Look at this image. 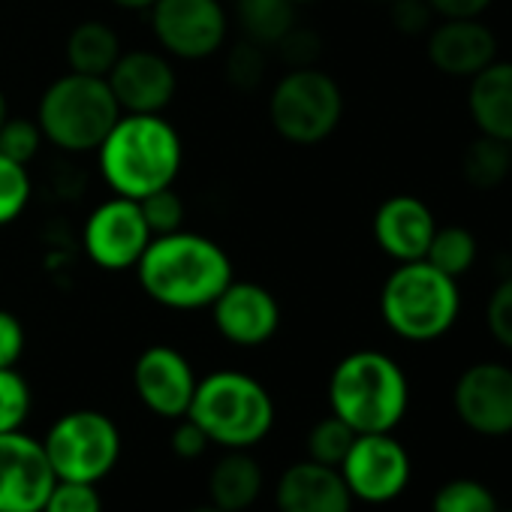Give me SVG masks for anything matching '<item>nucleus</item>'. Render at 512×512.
<instances>
[{"mask_svg":"<svg viewBox=\"0 0 512 512\" xmlns=\"http://www.w3.org/2000/svg\"><path fill=\"white\" fill-rule=\"evenodd\" d=\"M190 512H223V509H217V506L208 503V506H196V509H190Z\"/></svg>","mask_w":512,"mask_h":512,"instance_id":"42","label":"nucleus"},{"mask_svg":"<svg viewBox=\"0 0 512 512\" xmlns=\"http://www.w3.org/2000/svg\"><path fill=\"white\" fill-rule=\"evenodd\" d=\"M211 320L229 344L263 347L278 335L281 305L263 284L232 278L229 287L214 299Z\"/></svg>","mask_w":512,"mask_h":512,"instance_id":"15","label":"nucleus"},{"mask_svg":"<svg viewBox=\"0 0 512 512\" xmlns=\"http://www.w3.org/2000/svg\"><path fill=\"white\" fill-rule=\"evenodd\" d=\"M410 389L395 359L377 350L344 356L329 377V404L356 434L392 431L407 413Z\"/></svg>","mask_w":512,"mask_h":512,"instance_id":"3","label":"nucleus"},{"mask_svg":"<svg viewBox=\"0 0 512 512\" xmlns=\"http://www.w3.org/2000/svg\"><path fill=\"white\" fill-rule=\"evenodd\" d=\"M428 7L440 19H479L491 0H428Z\"/></svg>","mask_w":512,"mask_h":512,"instance_id":"39","label":"nucleus"},{"mask_svg":"<svg viewBox=\"0 0 512 512\" xmlns=\"http://www.w3.org/2000/svg\"><path fill=\"white\" fill-rule=\"evenodd\" d=\"M43 446L58 479L97 485L121 458V431L100 410H70L49 428Z\"/></svg>","mask_w":512,"mask_h":512,"instance_id":"8","label":"nucleus"},{"mask_svg":"<svg viewBox=\"0 0 512 512\" xmlns=\"http://www.w3.org/2000/svg\"><path fill=\"white\" fill-rule=\"evenodd\" d=\"M293 4L299 7V4H314V0H293Z\"/></svg>","mask_w":512,"mask_h":512,"instance_id":"43","label":"nucleus"},{"mask_svg":"<svg viewBox=\"0 0 512 512\" xmlns=\"http://www.w3.org/2000/svg\"><path fill=\"white\" fill-rule=\"evenodd\" d=\"M485 323L488 332L497 344H503L506 350H512V275H506L494 293L488 296L485 305Z\"/></svg>","mask_w":512,"mask_h":512,"instance_id":"34","label":"nucleus"},{"mask_svg":"<svg viewBox=\"0 0 512 512\" xmlns=\"http://www.w3.org/2000/svg\"><path fill=\"white\" fill-rule=\"evenodd\" d=\"M151 238L154 235L142 217L139 202L127 196L100 202L88 214L82 229V247L88 253V260L103 272L136 269Z\"/></svg>","mask_w":512,"mask_h":512,"instance_id":"10","label":"nucleus"},{"mask_svg":"<svg viewBox=\"0 0 512 512\" xmlns=\"http://www.w3.org/2000/svg\"><path fill=\"white\" fill-rule=\"evenodd\" d=\"M196 374L187 356L169 344H154L139 353L133 365V386L139 401L160 419H181L196 392Z\"/></svg>","mask_w":512,"mask_h":512,"instance_id":"13","label":"nucleus"},{"mask_svg":"<svg viewBox=\"0 0 512 512\" xmlns=\"http://www.w3.org/2000/svg\"><path fill=\"white\" fill-rule=\"evenodd\" d=\"M169 446H172V452H175L178 458L190 461V458H199V455L211 446V440H208V434H205L190 416H181L178 425H175L172 434H169Z\"/></svg>","mask_w":512,"mask_h":512,"instance_id":"38","label":"nucleus"},{"mask_svg":"<svg viewBox=\"0 0 512 512\" xmlns=\"http://www.w3.org/2000/svg\"><path fill=\"white\" fill-rule=\"evenodd\" d=\"M46 136L37 124V118H7L4 127H0V154L10 157L13 163H22L28 166L40 148H43Z\"/></svg>","mask_w":512,"mask_h":512,"instance_id":"30","label":"nucleus"},{"mask_svg":"<svg viewBox=\"0 0 512 512\" xmlns=\"http://www.w3.org/2000/svg\"><path fill=\"white\" fill-rule=\"evenodd\" d=\"M136 278L151 302L172 311H199L211 308L229 287L232 263L214 238L178 229L148 241Z\"/></svg>","mask_w":512,"mask_h":512,"instance_id":"1","label":"nucleus"},{"mask_svg":"<svg viewBox=\"0 0 512 512\" xmlns=\"http://www.w3.org/2000/svg\"><path fill=\"white\" fill-rule=\"evenodd\" d=\"M148 13L160 49L181 61L217 55L229 31L223 0H157Z\"/></svg>","mask_w":512,"mask_h":512,"instance_id":"9","label":"nucleus"},{"mask_svg":"<svg viewBox=\"0 0 512 512\" xmlns=\"http://www.w3.org/2000/svg\"><path fill=\"white\" fill-rule=\"evenodd\" d=\"M34 193L28 166L13 163L10 157L0 154V226H7L22 217Z\"/></svg>","mask_w":512,"mask_h":512,"instance_id":"28","label":"nucleus"},{"mask_svg":"<svg viewBox=\"0 0 512 512\" xmlns=\"http://www.w3.org/2000/svg\"><path fill=\"white\" fill-rule=\"evenodd\" d=\"M97 151L109 190L136 202L172 187L184 160L181 136L163 115H121Z\"/></svg>","mask_w":512,"mask_h":512,"instance_id":"2","label":"nucleus"},{"mask_svg":"<svg viewBox=\"0 0 512 512\" xmlns=\"http://www.w3.org/2000/svg\"><path fill=\"white\" fill-rule=\"evenodd\" d=\"M106 82L121 106V115H163L178 91L172 61L163 52L148 49L121 52Z\"/></svg>","mask_w":512,"mask_h":512,"instance_id":"14","label":"nucleus"},{"mask_svg":"<svg viewBox=\"0 0 512 512\" xmlns=\"http://www.w3.org/2000/svg\"><path fill=\"white\" fill-rule=\"evenodd\" d=\"M338 470L353 497L365 503H389L407 488L410 458L407 449L392 437V431L356 434Z\"/></svg>","mask_w":512,"mask_h":512,"instance_id":"11","label":"nucleus"},{"mask_svg":"<svg viewBox=\"0 0 512 512\" xmlns=\"http://www.w3.org/2000/svg\"><path fill=\"white\" fill-rule=\"evenodd\" d=\"M58 476L46 446L22 428L0 434V512H43Z\"/></svg>","mask_w":512,"mask_h":512,"instance_id":"12","label":"nucleus"},{"mask_svg":"<svg viewBox=\"0 0 512 512\" xmlns=\"http://www.w3.org/2000/svg\"><path fill=\"white\" fill-rule=\"evenodd\" d=\"M434 214L416 196H389L374 214L377 247L398 263L425 260V250L434 238Z\"/></svg>","mask_w":512,"mask_h":512,"instance_id":"18","label":"nucleus"},{"mask_svg":"<svg viewBox=\"0 0 512 512\" xmlns=\"http://www.w3.org/2000/svg\"><path fill=\"white\" fill-rule=\"evenodd\" d=\"M64 58H67L70 73L106 79L109 70L115 67V61L121 58V40L106 22L91 19V22H82L70 31L67 46H64Z\"/></svg>","mask_w":512,"mask_h":512,"instance_id":"22","label":"nucleus"},{"mask_svg":"<svg viewBox=\"0 0 512 512\" xmlns=\"http://www.w3.org/2000/svg\"><path fill=\"white\" fill-rule=\"evenodd\" d=\"M109 4H115L124 13H148L157 4V0H109Z\"/></svg>","mask_w":512,"mask_h":512,"instance_id":"40","label":"nucleus"},{"mask_svg":"<svg viewBox=\"0 0 512 512\" xmlns=\"http://www.w3.org/2000/svg\"><path fill=\"white\" fill-rule=\"evenodd\" d=\"M263 494V467L247 449H229L217 458L208 476L211 506L223 512H244Z\"/></svg>","mask_w":512,"mask_h":512,"instance_id":"21","label":"nucleus"},{"mask_svg":"<svg viewBox=\"0 0 512 512\" xmlns=\"http://www.w3.org/2000/svg\"><path fill=\"white\" fill-rule=\"evenodd\" d=\"M455 413L461 422L488 437L512 431V368L479 362L455 383Z\"/></svg>","mask_w":512,"mask_h":512,"instance_id":"16","label":"nucleus"},{"mask_svg":"<svg viewBox=\"0 0 512 512\" xmlns=\"http://www.w3.org/2000/svg\"><path fill=\"white\" fill-rule=\"evenodd\" d=\"M392 25L404 37H425L434 28V10L428 0H392Z\"/></svg>","mask_w":512,"mask_h":512,"instance_id":"35","label":"nucleus"},{"mask_svg":"<svg viewBox=\"0 0 512 512\" xmlns=\"http://www.w3.org/2000/svg\"><path fill=\"white\" fill-rule=\"evenodd\" d=\"M10 118V106H7V94L4 88H0V127H4V121Z\"/></svg>","mask_w":512,"mask_h":512,"instance_id":"41","label":"nucleus"},{"mask_svg":"<svg viewBox=\"0 0 512 512\" xmlns=\"http://www.w3.org/2000/svg\"><path fill=\"white\" fill-rule=\"evenodd\" d=\"M269 118L278 136L287 142L317 145L338 130L344 118V94L329 73L317 67H299L281 76L272 88Z\"/></svg>","mask_w":512,"mask_h":512,"instance_id":"7","label":"nucleus"},{"mask_svg":"<svg viewBox=\"0 0 512 512\" xmlns=\"http://www.w3.org/2000/svg\"><path fill=\"white\" fill-rule=\"evenodd\" d=\"M187 416L223 449H250L275 428L269 389L244 371H214L196 383Z\"/></svg>","mask_w":512,"mask_h":512,"instance_id":"4","label":"nucleus"},{"mask_svg":"<svg viewBox=\"0 0 512 512\" xmlns=\"http://www.w3.org/2000/svg\"><path fill=\"white\" fill-rule=\"evenodd\" d=\"M428 61L446 76L473 79L497 61V37L479 19H443L428 31Z\"/></svg>","mask_w":512,"mask_h":512,"instance_id":"17","label":"nucleus"},{"mask_svg":"<svg viewBox=\"0 0 512 512\" xmlns=\"http://www.w3.org/2000/svg\"><path fill=\"white\" fill-rule=\"evenodd\" d=\"M509 172H512V145L509 142L479 133V139H473L464 148L461 175L470 187L491 190V187L503 184L509 178Z\"/></svg>","mask_w":512,"mask_h":512,"instance_id":"24","label":"nucleus"},{"mask_svg":"<svg viewBox=\"0 0 512 512\" xmlns=\"http://www.w3.org/2000/svg\"><path fill=\"white\" fill-rule=\"evenodd\" d=\"M374 4H392V0H374Z\"/></svg>","mask_w":512,"mask_h":512,"instance_id":"44","label":"nucleus"},{"mask_svg":"<svg viewBox=\"0 0 512 512\" xmlns=\"http://www.w3.org/2000/svg\"><path fill=\"white\" fill-rule=\"evenodd\" d=\"M467 106L479 133L512 145V64L491 61L470 82Z\"/></svg>","mask_w":512,"mask_h":512,"instance_id":"20","label":"nucleus"},{"mask_svg":"<svg viewBox=\"0 0 512 512\" xmlns=\"http://www.w3.org/2000/svg\"><path fill=\"white\" fill-rule=\"evenodd\" d=\"M266 52L263 46H256L250 40H241L229 58H226V79L235 85V88H244V91H253L256 85L263 82V73H266Z\"/></svg>","mask_w":512,"mask_h":512,"instance_id":"32","label":"nucleus"},{"mask_svg":"<svg viewBox=\"0 0 512 512\" xmlns=\"http://www.w3.org/2000/svg\"><path fill=\"white\" fill-rule=\"evenodd\" d=\"M142 217L151 229V235H166V232H178L184 226V202L172 187H163L145 199H139Z\"/></svg>","mask_w":512,"mask_h":512,"instance_id":"31","label":"nucleus"},{"mask_svg":"<svg viewBox=\"0 0 512 512\" xmlns=\"http://www.w3.org/2000/svg\"><path fill=\"white\" fill-rule=\"evenodd\" d=\"M353 440H356V431L332 413L308 431V458L326 467H341Z\"/></svg>","mask_w":512,"mask_h":512,"instance_id":"26","label":"nucleus"},{"mask_svg":"<svg viewBox=\"0 0 512 512\" xmlns=\"http://www.w3.org/2000/svg\"><path fill=\"white\" fill-rule=\"evenodd\" d=\"M43 512H103V500L97 494V485L91 482L58 479L43 503Z\"/></svg>","mask_w":512,"mask_h":512,"instance_id":"33","label":"nucleus"},{"mask_svg":"<svg viewBox=\"0 0 512 512\" xmlns=\"http://www.w3.org/2000/svg\"><path fill=\"white\" fill-rule=\"evenodd\" d=\"M232 4L241 37L263 49H275L299 25L293 0H232Z\"/></svg>","mask_w":512,"mask_h":512,"instance_id":"23","label":"nucleus"},{"mask_svg":"<svg viewBox=\"0 0 512 512\" xmlns=\"http://www.w3.org/2000/svg\"><path fill=\"white\" fill-rule=\"evenodd\" d=\"M275 49L281 52V58H284L293 70H299V67H314V61L320 58V37L296 25Z\"/></svg>","mask_w":512,"mask_h":512,"instance_id":"36","label":"nucleus"},{"mask_svg":"<svg viewBox=\"0 0 512 512\" xmlns=\"http://www.w3.org/2000/svg\"><path fill=\"white\" fill-rule=\"evenodd\" d=\"M425 263L449 278H461L476 263V235L467 226H443L434 229V238L425 250Z\"/></svg>","mask_w":512,"mask_h":512,"instance_id":"25","label":"nucleus"},{"mask_svg":"<svg viewBox=\"0 0 512 512\" xmlns=\"http://www.w3.org/2000/svg\"><path fill=\"white\" fill-rule=\"evenodd\" d=\"M118 118L121 106L109 82L82 73H67L55 79L43 91L37 106V124L46 142L67 154L97 151Z\"/></svg>","mask_w":512,"mask_h":512,"instance_id":"6","label":"nucleus"},{"mask_svg":"<svg viewBox=\"0 0 512 512\" xmlns=\"http://www.w3.org/2000/svg\"><path fill=\"white\" fill-rule=\"evenodd\" d=\"M31 386L16 368H0V434L19 431L31 416Z\"/></svg>","mask_w":512,"mask_h":512,"instance_id":"27","label":"nucleus"},{"mask_svg":"<svg viewBox=\"0 0 512 512\" xmlns=\"http://www.w3.org/2000/svg\"><path fill=\"white\" fill-rule=\"evenodd\" d=\"M434 512H497L494 494L473 479H452L446 482L431 503Z\"/></svg>","mask_w":512,"mask_h":512,"instance_id":"29","label":"nucleus"},{"mask_svg":"<svg viewBox=\"0 0 512 512\" xmlns=\"http://www.w3.org/2000/svg\"><path fill=\"white\" fill-rule=\"evenodd\" d=\"M25 326L13 311L0 308V368H16L25 353Z\"/></svg>","mask_w":512,"mask_h":512,"instance_id":"37","label":"nucleus"},{"mask_svg":"<svg viewBox=\"0 0 512 512\" xmlns=\"http://www.w3.org/2000/svg\"><path fill=\"white\" fill-rule=\"evenodd\" d=\"M278 512H350L353 494L338 467L299 461L287 467L275 488Z\"/></svg>","mask_w":512,"mask_h":512,"instance_id":"19","label":"nucleus"},{"mask_svg":"<svg viewBox=\"0 0 512 512\" xmlns=\"http://www.w3.org/2000/svg\"><path fill=\"white\" fill-rule=\"evenodd\" d=\"M461 311L455 278L437 272L425 260L398 263L380 290L383 323L404 341H434L446 335Z\"/></svg>","mask_w":512,"mask_h":512,"instance_id":"5","label":"nucleus"}]
</instances>
